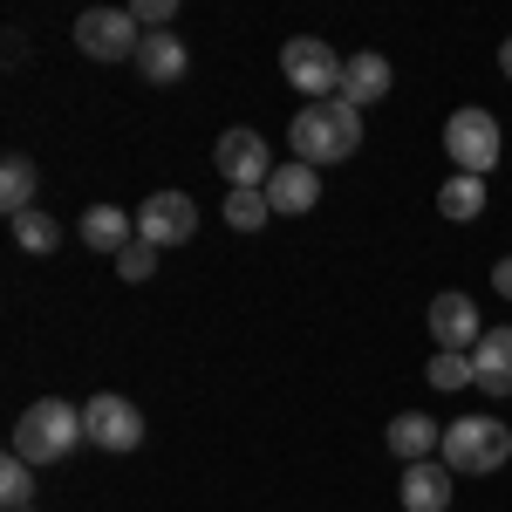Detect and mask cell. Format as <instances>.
Segmentation results:
<instances>
[{
	"instance_id": "obj_1",
	"label": "cell",
	"mask_w": 512,
	"mask_h": 512,
	"mask_svg": "<svg viewBox=\"0 0 512 512\" xmlns=\"http://www.w3.org/2000/svg\"><path fill=\"white\" fill-rule=\"evenodd\" d=\"M294 158L301 164H342V158H355L362 151V110L355 103H342V96H328V103H308L301 117H294Z\"/></svg>"
},
{
	"instance_id": "obj_2",
	"label": "cell",
	"mask_w": 512,
	"mask_h": 512,
	"mask_svg": "<svg viewBox=\"0 0 512 512\" xmlns=\"http://www.w3.org/2000/svg\"><path fill=\"white\" fill-rule=\"evenodd\" d=\"M82 437H89V431H82V410H76V403L41 396V403L21 410V424H14V444H7V451H14L21 465H62Z\"/></svg>"
},
{
	"instance_id": "obj_3",
	"label": "cell",
	"mask_w": 512,
	"mask_h": 512,
	"mask_svg": "<svg viewBox=\"0 0 512 512\" xmlns=\"http://www.w3.org/2000/svg\"><path fill=\"white\" fill-rule=\"evenodd\" d=\"M499 151H506V137H499V117L492 110H451V123H444V158L458 164V178H485L492 164H499Z\"/></svg>"
},
{
	"instance_id": "obj_4",
	"label": "cell",
	"mask_w": 512,
	"mask_h": 512,
	"mask_svg": "<svg viewBox=\"0 0 512 512\" xmlns=\"http://www.w3.org/2000/svg\"><path fill=\"white\" fill-rule=\"evenodd\" d=\"M512 458V431L499 424V417H458L451 431H444V465L451 472H499Z\"/></svg>"
},
{
	"instance_id": "obj_5",
	"label": "cell",
	"mask_w": 512,
	"mask_h": 512,
	"mask_svg": "<svg viewBox=\"0 0 512 512\" xmlns=\"http://www.w3.org/2000/svg\"><path fill=\"white\" fill-rule=\"evenodd\" d=\"M342 55L328 48V41H315V35H294L287 48H280V76L294 82L308 103H328V96H342Z\"/></svg>"
},
{
	"instance_id": "obj_6",
	"label": "cell",
	"mask_w": 512,
	"mask_h": 512,
	"mask_svg": "<svg viewBox=\"0 0 512 512\" xmlns=\"http://www.w3.org/2000/svg\"><path fill=\"white\" fill-rule=\"evenodd\" d=\"M212 164H219V178H226V192H267V178H274V158H267V137L260 130H226L219 144H212Z\"/></svg>"
},
{
	"instance_id": "obj_7",
	"label": "cell",
	"mask_w": 512,
	"mask_h": 512,
	"mask_svg": "<svg viewBox=\"0 0 512 512\" xmlns=\"http://www.w3.org/2000/svg\"><path fill=\"white\" fill-rule=\"evenodd\" d=\"M76 48L96 55V62H123V55L137 62V48H144V41H137V14H123V7H89L76 21Z\"/></svg>"
},
{
	"instance_id": "obj_8",
	"label": "cell",
	"mask_w": 512,
	"mask_h": 512,
	"mask_svg": "<svg viewBox=\"0 0 512 512\" xmlns=\"http://www.w3.org/2000/svg\"><path fill=\"white\" fill-rule=\"evenodd\" d=\"M82 431H89V444H103V451H137L144 444V410L130 396H89L82 403Z\"/></svg>"
},
{
	"instance_id": "obj_9",
	"label": "cell",
	"mask_w": 512,
	"mask_h": 512,
	"mask_svg": "<svg viewBox=\"0 0 512 512\" xmlns=\"http://www.w3.org/2000/svg\"><path fill=\"white\" fill-rule=\"evenodd\" d=\"M198 233V205L185 192H151L144 198V212H137V239H151V246H185Z\"/></svg>"
},
{
	"instance_id": "obj_10",
	"label": "cell",
	"mask_w": 512,
	"mask_h": 512,
	"mask_svg": "<svg viewBox=\"0 0 512 512\" xmlns=\"http://www.w3.org/2000/svg\"><path fill=\"white\" fill-rule=\"evenodd\" d=\"M485 321H478V308H472V294H458V287H444L431 301V335H437V349H458V355H472L485 335H478Z\"/></svg>"
},
{
	"instance_id": "obj_11",
	"label": "cell",
	"mask_w": 512,
	"mask_h": 512,
	"mask_svg": "<svg viewBox=\"0 0 512 512\" xmlns=\"http://www.w3.org/2000/svg\"><path fill=\"white\" fill-rule=\"evenodd\" d=\"M315 198H321V171L315 164H274V178H267V205H274V212H287V219H294V212H315Z\"/></svg>"
},
{
	"instance_id": "obj_12",
	"label": "cell",
	"mask_w": 512,
	"mask_h": 512,
	"mask_svg": "<svg viewBox=\"0 0 512 512\" xmlns=\"http://www.w3.org/2000/svg\"><path fill=\"white\" fill-rule=\"evenodd\" d=\"M390 55H376V48H362V55H349V69H342V103H355V110H369V103H383L390 96Z\"/></svg>"
},
{
	"instance_id": "obj_13",
	"label": "cell",
	"mask_w": 512,
	"mask_h": 512,
	"mask_svg": "<svg viewBox=\"0 0 512 512\" xmlns=\"http://www.w3.org/2000/svg\"><path fill=\"white\" fill-rule=\"evenodd\" d=\"M451 465H431V458H424V465H410V472H403V512H444L451 506Z\"/></svg>"
},
{
	"instance_id": "obj_14",
	"label": "cell",
	"mask_w": 512,
	"mask_h": 512,
	"mask_svg": "<svg viewBox=\"0 0 512 512\" xmlns=\"http://www.w3.org/2000/svg\"><path fill=\"white\" fill-rule=\"evenodd\" d=\"M472 369H478V390L512 396V328H485V342L472 349Z\"/></svg>"
},
{
	"instance_id": "obj_15",
	"label": "cell",
	"mask_w": 512,
	"mask_h": 512,
	"mask_svg": "<svg viewBox=\"0 0 512 512\" xmlns=\"http://www.w3.org/2000/svg\"><path fill=\"white\" fill-rule=\"evenodd\" d=\"M390 451L403 465H424L431 451H444V431H437L424 410H403V417H390Z\"/></svg>"
},
{
	"instance_id": "obj_16",
	"label": "cell",
	"mask_w": 512,
	"mask_h": 512,
	"mask_svg": "<svg viewBox=\"0 0 512 512\" xmlns=\"http://www.w3.org/2000/svg\"><path fill=\"white\" fill-rule=\"evenodd\" d=\"M82 239H89V253H123L137 239V219L117 212V205H89L82 212Z\"/></svg>"
},
{
	"instance_id": "obj_17",
	"label": "cell",
	"mask_w": 512,
	"mask_h": 512,
	"mask_svg": "<svg viewBox=\"0 0 512 512\" xmlns=\"http://www.w3.org/2000/svg\"><path fill=\"white\" fill-rule=\"evenodd\" d=\"M185 41L178 35H144V48H137V69H144V82H178L185 76Z\"/></svg>"
},
{
	"instance_id": "obj_18",
	"label": "cell",
	"mask_w": 512,
	"mask_h": 512,
	"mask_svg": "<svg viewBox=\"0 0 512 512\" xmlns=\"http://www.w3.org/2000/svg\"><path fill=\"white\" fill-rule=\"evenodd\" d=\"M0 205H7V219L14 212H35V158L14 151V158L0 164Z\"/></svg>"
},
{
	"instance_id": "obj_19",
	"label": "cell",
	"mask_w": 512,
	"mask_h": 512,
	"mask_svg": "<svg viewBox=\"0 0 512 512\" xmlns=\"http://www.w3.org/2000/svg\"><path fill=\"white\" fill-rule=\"evenodd\" d=\"M437 212H444V219H458V226L478 219V212H485V178H451V185L437 192Z\"/></svg>"
},
{
	"instance_id": "obj_20",
	"label": "cell",
	"mask_w": 512,
	"mask_h": 512,
	"mask_svg": "<svg viewBox=\"0 0 512 512\" xmlns=\"http://www.w3.org/2000/svg\"><path fill=\"white\" fill-rule=\"evenodd\" d=\"M219 212H226V226H233V233H260V226L274 219L267 192H226V205H219Z\"/></svg>"
},
{
	"instance_id": "obj_21",
	"label": "cell",
	"mask_w": 512,
	"mask_h": 512,
	"mask_svg": "<svg viewBox=\"0 0 512 512\" xmlns=\"http://www.w3.org/2000/svg\"><path fill=\"white\" fill-rule=\"evenodd\" d=\"M0 506H7V512L35 506V465H21L14 451H7V465H0Z\"/></svg>"
},
{
	"instance_id": "obj_22",
	"label": "cell",
	"mask_w": 512,
	"mask_h": 512,
	"mask_svg": "<svg viewBox=\"0 0 512 512\" xmlns=\"http://www.w3.org/2000/svg\"><path fill=\"white\" fill-rule=\"evenodd\" d=\"M14 239H21L28 253H55V246H62V226L35 205V212H14Z\"/></svg>"
},
{
	"instance_id": "obj_23",
	"label": "cell",
	"mask_w": 512,
	"mask_h": 512,
	"mask_svg": "<svg viewBox=\"0 0 512 512\" xmlns=\"http://www.w3.org/2000/svg\"><path fill=\"white\" fill-rule=\"evenodd\" d=\"M431 383H437V390H472V383H478L472 355H458V349H437V355H431Z\"/></svg>"
},
{
	"instance_id": "obj_24",
	"label": "cell",
	"mask_w": 512,
	"mask_h": 512,
	"mask_svg": "<svg viewBox=\"0 0 512 512\" xmlns=\"http://www.w3.org/2000/svg\"><path fill=\"white\" fill-rule=\"evenodd\" d=\"M117 274L123 280H151L158 274V246H151V239H130V246L117 253Z\"/></svg>"
},
{
	"instance_id": "obj_25",
	"label": "cell",
	"mask_w": 512,
	"mask_h": 512,
	"mask_svg": "<svg viewBox=\"0 0 512 512\" xmlns=\"http://www.w3.org/2000/svg\"><path fill=\"white\" fill-rule=\"evenodd\" d=\"M492 287H499V294H506V301H512V253H506V260H499V267H492Z\"/></svg>"
},
{
	"instance_id": "obj_26",
	"label": "cell",
	"mask_w": 512,
	"mask_h": 512,
	"mask_svg": "<svg viewBox=\"0 0 512 512\" xmlns=\"http://www.w3.org/2000/svg\"><path fill=\"white\" fill-rule=\"evenodd\" d=\"M499 69H506V76H512V35L499 41Z\"/></svg>"
},
{
	"instance_id": "obj_27",
	"label": "cell",
	"mask_w": 512,
	"mask_h": 512,
	"mask_svg": "<svg viewBox=\"0 0 512 512\" xmlns=\"http://www.w3.org/2000/svg\"><path fill=\"white\" fill-rule=\"evenodd\" d=\"M28 512H35V506H28Z\"/></svg>"
}]
</instances>
